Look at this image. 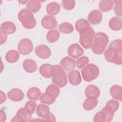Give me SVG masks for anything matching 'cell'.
I'll return each instance as SVG.
<instances>
[{
  "label": "cell",
  "mask_w": 122,
  "mask_h": 122,
  "mask_svg": "<svg viewBox=\"0 0 122 122\" xmlns=\"http://www.w3.org/2000/svg\"><path fill=\"white\" fill-rule=\"evenodd\" d=\"M122 44L121 39H116L112 41L108 48L104 52L105 60L109 62L117 65L122 63Z\"/></svg>",
  "instance_id": "cell-1"
},
{
  "label": "cell",
  "mask_w": 122,
  "mask_h": 122,
  "mask_svg": "<svg viewBox=\"0 0 122 122\" xmlns=\"http://www.w3.org/2000/svg\"><path fill=\"white\" fill-rule=\"evenodd\" d=\"M109 37L105 33L101 32L97 33L93 39L91 47L92 51L95 54H102L109 43Z\"/></svg>",
  "instance_id": "cell-2"
},
{
  "label": "cell",
  "mask_w": 122,
  "mask_h": 122,
  "mask_svg": "<svg viewBox=\"0 0 122 122\" xmlns=\"http://www.w3.org/2000/svg\"><path fill=\"white\" fill-rule=\"evenodd\" d=\"M18 18L23 27L26 29H32L36 25V20L33 14L27 9L20 10L18 14Z\"/></svg>",
  "instance_id": "cell-3"
},
{
  "label": "cell",
  "mask_w": 122,
  "mask_h": 122,
  "mask_svg": "<svg viewBox=\"0 0 122 122\" xmlns=\"http://www.w3.org/2000/svg\"><path fill=\"white\" fill-rule=\"evenodd\" d=\"M52 82L58 86L62 88L67 83L68 79L64 70L59 65H55L52 69Z\"/></svg>",
  "instance_id": "cell-4"
},
{
  "label": "cell",
  "mask_w": 122,
  "mask_h": 122,
  "mask_svg": "<svg viewBox=\"0 0 122 122\" xmlns=\"http://www.w3.org/2000/svg\"><path fill=\"white\" fill-rule=\"evenodd\" d=\"M79 42L85 49H89L92 47L93 39L95 35L94 30L91 26L86 27L79 32Z\"/></svg>",
  "instance_id": "cell-5"
},
{
  "label": "cell",
  "mask_w": 122,
  "mask_h": 122,
  "mask_svg": "<svg viewBox=\"0 0 122 122\" xmlns=\"http://www.w3.org/2000/svg\"><path fill=\"white\" fill-rule=\"evenodd\" d=\"M83 80L88 82L96 79L99 74V69L95 64L90 63L84 67L81 70Z\"/></svg>",
  "instance_id": "cell-6"
},
{
  "label": "cell",
  "mask_w": 122,
  "mask_h": 122,
  "mask_svg": "<svg viewBox=\"0 0 122 122\" xmlns=\"http://www.w3.org/2000/svg\"><path fill=\"white\" fill-rule=\"evenodd\" d=\"M33 45L30 40L24 38L20 41L18 45L19 53L22 55H28L32 51Z\"/></svg>",
  "instance_id": "cell-7"
},
{
  "label": "cell",
  "mask_w": 122,
  "mask_h": 122,
  "mask_svg": "<svg viewBox=\"0 0 122 122\" xmlns=\"http://www.w3.org/2000/svg\"><path fill=\"white\" fill-rule=\"evenodd\" d=\"M31 117V114L28 112L24 108L19 109L14 116L11 120V122H28Z\"/></svg>",
  "instance_id": "cell-8"
},
{
  "label": "cell",
  "mask_w": 122,
  "mask_h": 122,
  "mask_svg": "<svg viewBox=\"0 0 122 122\" xmlns=\"http://www.w3.org/2000/svg\"><path fill=\"white\" fill-rule=\"evenodd\" d=\"M83 52V50L78 43H73L70 45L67 50L68 54L74 59L81 57Z\"/></svg>",
  "instance_id": "cell-9"
},
{
  "label": "cell",
  "mask_w": 122,
  "mask_h": 122,
  "mask_svg": "<svg viewBox=\"0 0 122 122\" xmlns=\"http://www.w3.org/2000/svg\"><path fill=\"white\" fill-rule=\"evenodd\" d=\"M35 52L38 57L43 59H47L51 55L50 49L44 44H41L37 46L35 49Z\"/></svg>",
  "instance_id": "cell-10"
},
{
  "label": "cell",
  "mask_w": 122,
  "mask_h": 122,
  "mask_svg": "<svg viewBox=\"0 0 122 122\" xmlns=\"http://www.w3.org/2000/svg\"><path fill=\"white\" fill-rule=\"evenodd\" d=\"M42 26L46 29H51L55 28L57 25V21L56 18L50 15L44 16L41 20Z\"/></svg>",
  "instance_id": "cell-11"
},
{
  "label": "cell",
  "mask_w": 122,
  "mask_h": 122,
  "mask_svg": "<svg viewBox=\"0 0 122 122\" xmlns=\"http://www.w3.org/2000/svg\"><path fill=\"white\" fill-rule=\"evenodd\" d=\"M102 19V13L98 10H94L91 11L88 16V20L92 25L99 24L101 22Z\"/></svg>",
  "instance_id": "cell-12"
},
{
  "label": "cell",
  "mask_w": 122,
  "mask_h": 122,
  "mask_svg": "<svg viewBox=\"0 0 122 122\" xmlns=\"http://www.w3.org/2000/svg\"><path fill=\"white\" fill-rule=\"evenodd\" d=\"M7 95L10 100L15 102L21 101L24 97V94L23 92L18 88L10 90L7 93Z\"/></svg>",
  "instance_id": "cell-13"
},
{
  "label": "cell",
  "mask_w": 122,
  "mask_h": 122,
  "mask_svg": "<svg viewBox=\"0 0 122 122\" xmlns=\"http://www.w3.org/2000/svg\"><path fill=\"white\" fill-rule=\"evenodd\" d=\"M60 66L64 70L66 71H70L75 68V61L72 58L66 56L61 61Z\"/></svg>",
  "instance_id": "cell-14"
},
{
  "label": "cell",
  "mask_w": 122,
  "mask_h": 122,
  "mask_svg": "<svg viewBox=\"0 0 122 122\" xmlns=\"http://www.w3.org/2000/svg\"><path fill=\"white\" fill-rule=\"evenodd\" d=\"M70 83L74 86L78 85L81 82L80 72L77 70H72L68 74Z\"/></svg>",
  "instance_id": "cell-15"
},
{
  "label": "cell",
  "mask_w": 122,
  "mask_h": 122,
  "mask_svg": "<svg viewBox=\"0 0 122 122\" xmlns=\"http://www.w3.org/2000/svg\"><path fill=\"white\" fill-rule=\"evenodd\" d=\"M84 92L87 97L98 98L100 95L99 89L96 86L92 84L89 85L86 87Z\"/></svg>",
  "instance_id": "cell-16"
},
{
  "label": "cell",
  "mask_w": 122,
  "mask_h": 122,
  "mask_svg": "<svg viewBox=\"0 0 122 122\" xmlns=\"http://www.w3.org/2000/svg\"><path fill=\"white\" fill-rule=\"evenodd\" d=\"M16 30L14 23L10 21H6L3 22L1 25V30L6 34L14 33Z\"/></svg>",
  "instance_id": "cell-17"
},
{
  "label": "cell",
  "mask_w": 122,
  "mask_h": 122,
  "mask_svg": "<svg viewBox=\"0 0 122 122\" xmlns=\"http://www.w3.org/2000/svg\"><path fill=\"white\" fill-rule=\"evenodd\" d=\"M109 26L113 30H120L122 28V19L118 16L112 17L109 21Z\"/></svg>",
  "instance_id": "cell-18"
},
{
  "label": "cell",
  "mask_w": 122,
  "mask_h": 122,
  "mask_svg": "<svg viewBox=\"0 0 122 122\" xmlns=\"http://www.w3.org/2000/svg\"><path fill=\"white\" fill-rule=\"evenodd\" d=\"M22 65L24 70L28 73L33 72L35 71L37 69L36 62L31 59H27L25 60Z\"/></svg>",
  "instance_id": "cell-19"
},
{
  "label": "cell",
  "mask_w": 122,
  "mask_h": 122,
  "mask_svg": "<svg viewBox=\"0 0 122 122\" xmlns=\"http://www.w3.org/2000/svg\"><path fill=\"white\" fill-rule=\"evenodd\" d=\"M52 65L49 63H44L41 65L39 68L41 75L44 78H50L52 76Z\"/></svg>",
  "instance_id": "cell-20"
},
{
  "label": "cell",
  "mask_w": 122,
  "mask_h": 122,
  "mask_svg": "<svg viewBox=\"0 0 122 122\" xmlns=\"http://www.w3.org/2000/svg\"><path fill=\"white\" fill-rule=\"evenodd\" d=\"M110 93L111 96L114 99L122 101V86L119 85H114L110 89Z\"/></svg>",
  "instance_id": "cell-21"
},
{
  "label": "cell",
  "mask_w": 122,
  "mask_h": 122,
  "mask_svg": "<svg viewBox=\"0 0 122 122\" xmlns=\"http://www.w3.org/2000/svg\"><path fill=\"white\" fill-rule=\"evenodd\" d=\"M98 104L97 98L87 97L84 101L82 106L86 111H91L96 107Z\"/></svg>",
  "instance_id": "cell-22"
},
{
  "label": "cell",
  "mask_w": 122,
  "mask_h": 122,
  "mask_svg": "<svg viewBox=\"0 0 122 122\" xmlns=\"http://www.w3.org/2000/svg\"><path fill=\"white\" fill-rule=\"evenodd\" d=\"M61 9L59 3L56 2H51L49 3L46 6V11L50 15H55L57 14Z\"/></svg>",
  "instance_id": "cell-23"
},
{
  "label": "cell",
  "mask_w": 122,
  "mask_h": 122,
  "mask_svg": "<svg viewBox=\"0 0 122 122\" xmlns=\"http://www.w3.org/2000/svg\"><path fill=\"white\" fill-rule=\"evenodd\" d=\"M41 2L37 0H30L26 4L27 9L33 13H36L39 11L41 8Z\"/></svg>",
  "instance_id": "cell-24"
},
{
  "label": "cell",
  "mask_w": 122,
  "mask_h": 122,
  "mask_svg": "<svg viewBox=\"0 0 122 122\" xmlns=\"http://www.w3.org/2000/svg\"><path fill=\"white\" fill-rule=\"evenodd\" d=\"M41 95V92L40 90L35 87L30 88L28 90L27 92V96L28 98L32 101L38 100Z\"/></svg>",
  "instance_id": "cell-25"
},
{
  "label": "cell",
  "mask_w": 122,
  "mask_h": 122,
  "mask_svg": "<svg viewBox=\"0 0 122 122\" xmlns=\"http://www.w3.org/2000/svg\"><path fill=\"white\" fill-rule=\"evenodd\" d=\"M20 58L19 53L16 50H12L9 51L5 55L6 60L9 63L16 62Z\"/></svg>",
  "instance_id": "cell-26"
},
{
  "label": "cell",
  "mask_w": 122,
  "mask_h": 122,
  "mask_svg": "<svg viewBox=\"0 0 122 122\" xmlns=\"http://www.w3.org/2000/svg\"><path fill=\"white\" fill-rule=\"evenodd\" d=\"M60 35V32L57 29H51L48 31L46 35V39L48 42L54 43L59 40Z\"/></svg>",
  "instance_id": "cell-27"
},
{
  "label": "cell",
  "mask_w": 122,
  "mask_h": 122,
  "mask_svg": "<svg viewBox=\"0 0 122 122\" xmlns=\"http://www.w3.org/2000/svg\"><path fill=\"white\" fill-rule=\"evenodd\" d=\"M55 97L52 94L45 92L40 96V101L41 103L51 105L55 101Z\"/></svg>",
  "instance_id": "cell-28"
},
{
  "label": "cell",
  "mask_w": 122,
  "mask_h": 122,
  "mask_svg": "<svg viewBox=\"0 0 122 122\" xmlns=\"http://www.w3.org/2000/svg\"><path fill=\"white\" fill-rule=\"evenodd\" d=\"M113 5V2L111 0H102L99 3V8L103 12L111 10Z\"/></svg>",
  "instance_id": "cell-29"
},
{
  "label": "cell",
  "mask_w": 122,
  "mask_h": 122,
  "mask_svg": "<svg viewBox=\"0 0 122 122\" xmlns=\"http://www.w3.org/2000/svg\"><path fill=\"white\" fill-rule=\"evenodd\" d=\"M59 29L61 33L64 34L71 33L74 30L72 24L67 22L61 23L59 26Z\"/></svg>",
  "instance_id": "cell-30"
},
{
  "label": "cell",
  "mask_w": 122,
  "mask_h": 122,
  "mask_svg": "<svg viewBox=\"0 0 122 122\" xmlns=\"http://www.w3.org/2000/svg\"><path fill=\"white\" fill-rule=\"evenodd\" d=\"M50 112L49 107L46 105L40 104L37 107L36 113L37 115L41 118H43Z\"/></svg>",
  "instance_id": "cell-31"
},
{
  "label": "cell",
  "mask_w": 122,
  "mask_h": 122,
  "mask_svg": "<svg viewBox=\"0 0 122 122\" xmlns=\"http://www.w3.org/2000/svg\"><path fill=\"white\" fill-rule=\"evenodd\" d=\"M102 111L103 112L104 115V122H109L112 120L114 112L112 111V109L108 107L105 106L102 109Z\"/></svg>",
  "instance_id": "cell-32"
},
{
  "label": "cell",
  "mask_w": 122,
  "mask_h": 122,
  "mask_svg": "<svg viewBox=\"0 0 122 122\" xmlns=\"http://www.w3.org/2000/svg\"><path fill=\"white\" fill-rule=\"evenodd\" d=\"M45 92L52 94L56 98L59 95L60 90L59 88L56 84H51L46 88Z\"/></svg>",
  "instance_id": "cell-33"
},
{
  "label": "cell",
  "mask_w": 122,
  "mask_h": 122,
  "mask_svg": "<svg viewBox=\"0 0 122 122\" xmlns=\"http://www.w3.org/2000/svg\"><path fill=\"white\" fill-rule=\"evenodd\" d=\"M89 26H90L89 22L84 19H80L78 20L75 24V29L78 32H79L82 29Z\"/></svg>",
  "instance_id": "cell-34"
},
{
  "label": "cell",
  "mask_w": 122,
  "mask_h": 122,
  "mask_svg": "<svg viewBox=\"0 0 122 122\" xmlns=\"http://www.w3.org/2000/svg\"><path fill=\"white\" fill-rule=\"evenodd\" d=\"M89 61V58L86 56H83L77 59L75 62V63L77 68L80 69L83 68L84 67L87 65L88 64Z\"/></svg>",
  "instance_id": "cell-35"
},
{
  "label": "cell",
  "mask_w": 122,
  "mask_h": 122,
  "mask_svg": "<svg viewBox=\"0 0 122 122\" xmlns=\"http://www.w3.org/2000/svg\"><path fill=\"white\" fill-rule=\"evenodd\" d=\"M37 107V103L33 101H28L25 105L24 108L30 113H33Z\"/></svg>",
  "instance_id": "cell-36"
},
{
  "label": "cell",
  "mask_w": 122,
  "mask_h": 122,
  "mask_svg": "<svg viewBox=\"0 0 122 122\" xmlns=\"http://www.w3.org/2000/svg\"><path fill=\"white\" fill-rule=\"evenodd\" d=\"M113 2L115 3L113 10L118 17H121L122 15V0H114Z\"/></svg>",
  "instance_id": "cell-37"
},
{
  "label": "cell",
  "mask_w": 122,
  "mask_h": 122,
  "mask_svg": "<svg viewBox=\"0 0 122 122\" xmlns=\"http://www.w3.org/2000/svg\"><path fill=\"white\" fill-rule=\"evenodd\" d=\"M62 5L64 9L68 10H72L75 7V1L74 0H63Z\"/></svg>",
  "instance_id": "cell-38"
},
{
  "label": "cell",
  "mask_w": 122,
  "mask_h": 122,
  "mask_svg": "<svg viewBox=\"0 0 122 122\" xmlns=\"http://www.w3.org/2000/svg\"><path fill=\"white\" fill-rule=\"evenodd\" d=\"M105 106L110 108L114 112H115L119 108V102L114 100H110L106 102Z\"/></svg>",
  "instance_id": "cell-39"
},
{
  "label": "cell",
  "mask_w": 122,
  "mask_h": 122,
  "mask_svg": "<svg viewBox=\"0 0 122 122\" xmlns=\"http://www.w3.org/2000/svg\"><path fill=\"white\" fill-rule=\"evenodd\" d=\"M105 121V117L103 112L101 111L96 113L93 118V122H103Z\"/></svg>",
  "instance_id": "cell-40"
},
{
  "label": "cell",
  "mask_w": 122,
  "mask_h": 122,
  "mask_svg": "<svg viewBox=\"0 0 122 122\" xmlns=\"http://www.w3.org/2000/svg\"><path fill=\"white\" fill-rule=\"evenodd\" d=\"M42 121L44 122H56L55 117L53 115V114L50 112L48 114H47L45 116L42 118Z\"/></svg>",
  "instance_id": "cell-41"
},
{
  "label": "cell",
  "mask_w": 122,
  "mask_h": 122,
  "mask_svg": "<svg viewBox=\"0 0 122 122\" xmlns=\"http://www.w3.org/2000/svg\"><path fill=\"white\" fill-rule=\"evenodd\" d=\"M7 34L4 33L3 32H2L0 30V44H2L4 43L7 40Z\"/></svg>",
  "instance_id": "cell-42"
},
{
  "label": "cell",
  "mask_w": 122,
  "mask_h": 122,
  "mask_svg": "<svg viewBox=\"0 0 122 122\" xmlns=\"http://www.w3.org/2000/svg\"><path fill=\"white\" fill-rule=\"evenodd\" d=\"M0 122H4L6 119V114L5 112L2 110H0Z\"/></svg>",
  "instance_id": "cell-43"
},
{
  "label": "cell",
  "mask_w": 122,
  "mask_h": 122,
  "mask_svg": "<svg viewBox=\"0 0 122 122\" xmlns=\"http://www.w3.org/2000/svg\"><path fill=\"white\" fill-rule=\"evenodd\" d=\"M0 104L4 102L6 100V96L2 91H0Z\"/></svg>",
  "instance_id": "cell-44"
},
{
  "label": "cell",
  "mask_w": 122,
  "mask_h": 122,
  "mask_svg": "<svg viewBox=\"0 0 122 122\" xmlns=\"http://www.w3.org/2000/svg\"><path fill=\"white\" fill-rule=\"evenodd\" d=\"M28 0H24V1H22V0H19L18 2H19L21 4H25V3H27L28 2Z\"/></svg>",
  "instance_id": "cell-45"
}]
</instances>
